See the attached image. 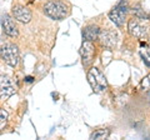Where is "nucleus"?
<instances>
[{
    "mask_svg": "<svg viewBox=\"0 0 150 140\" xmlns=\"http://www.w3.org/2000/svg\"><path fill=\"white\" fill-rule=\"evenodd\" d=\"M43 11L46 16L53 20H63L69 15L70 9L68 4L62 0H50L44 4Z\"/></svg>",
    "mask_w": 150,
    "mask_h": 140,
    "instance_id": "1",
    "label": "nucleus"
},
{
    "mask_svg": "<svg viewBox=\"0 0 150 140\" xmlns=\"http://www.w3.org/2000/svg\"><path fill=\"white\" fill-rule=\"evenodd\" d=\"M0 59L11 68H16L19 64V49L15 44L5 43L0 48Z\"/></svg>",
    "mask_w": 150,
    "mask_h": 140,
    "instance_id": "2",
    "label": "nucleus"
},
{
    "mask_svg": "<svg viewBox=\"0 0 150 140\" xmlns=\"http://www.w3.org/2000/svg\"><path fill=\"white\" fill-rule=\"evenodd\" d=\"M88 81L95 93H104L108 89V81L103 71L98 68H91L88 71Z\"/></svg>",
    "mask_w": 150,
    "mask_h": 140,
    "instance_id": "3",
    "label": "nucleus"
},
{
    "mask_svg": "<svg viewBox=\"0 0 150 140\" xmlns=\"http://www.w3.org/2000/svg\"><path fill=\"white\" fill-rule=\"evenodd\" d=\"M126 13H128V3L123 0V1H120L114 9H111L110 10L109 19L114 23L118 28H121V26H124Z\"/></svg>",
    "mask_w": 150,
    "mask_h": 140,
    "instance_id": "4",
    "label": "nucleus"
},
{
    "mask_svg": "<svg viewBox=\"0 0 150 140\" xmlns=\"http://www.w3.org/2000/svg\"><path fill=\"white\" fill-rule=\"evenodd\" d=\"M16 91L15 84L5 74H0V100L5 101Z\"/></svg>",
    "mask_w": 150,
    "mask_h": 140,
    "instance_id": "5",
    "label": "nucleus"
},
{
    "mask_svg": "<svg viewBox=\"0 0 150 140\" xmlns=\"http://www.w3.org/2000/svg\"><path fill=\"white\" fill-rule=\"evenodd\" d=\"M80 55L84 66H90L91 63L94 62V57H95V46H94L93 41H88V40L83 41L80 48Z\"/></svg>",
    "mask_w": 150,
    "mask_h": 140,
    "instance_id": "6",
    "label": "nucleus"
},
{
    "mask_svg": "<svg viewBox=\"0 0 150 140\" xmlns=\"http://www.w3.org/2000/svg\"><path fill=\"white\" fill-rule=\"evenodd\" d=\"M11 16L19 23H23V24H28L30 23L33 14L30 11V9H28L24 5H20V4H16L14 5L11 9Z\"/></svg>",
    "mask_w": 150,
    "mask_h": 140,
    "instance_id": "7",
    "label": "nucleus"
},
{
    "mask_svg": "<svg viewBox=\"0 0 150 140\" xmlns=\"http://www.w3.org/2000/svg\"><path fill=\"white\" fill-rule=\"evenodd\" d=\"M1 26L4 33L8 36H10V38H16L19 35V30L15 21H14V18L11 15H9V14H4L1 16Z\"/></svg>",
    "mask_w": 150,
    "mask_h": 140,
    "instance_id": "8",
    "label": "nucleus"
},
{
    "mask_svg": "<svg viewBox=\"0 0 150 140\" xmlns=\"http://www.w3.org/2000/svg\"><path fill=\"white\" fill-rule=\"evenodd\" d=\"M128 31L131 36L134 38H138V39H144L146 38V29L140 24V21L138 20V18H131L129 19L128 23Z\"/></svg>",
    "mask_w": 150,
    "mask_h": 140,
    "instance_id": "9",
    "label": "nucleus"
},
{
    "mask_svg": "<svg viewBox=\"0 0 150 140\" xmlns=\"http://www.w3.org/2000/svg\"><path fill=\"white\" fill-rule=\"evenodd\" d=\"M116 38L118 36H116V34L112 30H100L99 36H98L100 44L108 49H112L116 45V41H118Z\"/></svg>",
    "mask_w": 150,
    "mask_h": 140,
    "instance_id": "10",
    "label": "nucleus"
},
{
    "mask_svg": "<svg viewBox=\"0 0 150 140\" xmlns=\"http://www.w3.org/2000/svg\"><path fill=\"white\" fill-rule=\"evenodd\" d=\"M99 31H100V29L96 25H89L86 28H84V30H83V39L88 40V41L96 40L98 36H99Z\"/></svg>",
    "mask_w": 150,
    "mask_h": 140,
    "instance_id": "11",
    "label": "nucleus"
},
{
    "mask_svg": "<svg viewBox=\"0 0 150 140\" xmlns=\"http://www.w3.org/2000/svg\"><path fill=\"white\" fill-rule=\"evenodd\" d=\"M109 135H110V130H108V129H98L90 135V139H93V140L108 139L109 138Z\"/></svg>",
    "mask_w": 150,
    "mask_h": 140,
    "instance_id": "12",
    "label": "nucleus"
},
{
    "mask_svg": "<svg viewBox=\"0 0 150 140\" xmlns=\"http://www.w3.org/2000/svg\"><path fill=\"white\" fill-rule=\"evenodd\" d=\"M8 119H9V113L5 109L0 108V132H1V130L6 127Z\"/></svg>",
    "mask_w": 150,
    "mask_h": 140,
    "instance_id": "13",
    "label": "nucleus"
},
{
    "mask_svg": "<svg viewBox=\"0 0 150 140\" xmlns=\"http://www.w3.org/2000/svg\"><path fill=\"white\" fill-rule=\"evenodd\" d=\"M134 14H135V16L138 18V19H140V18H145L146 16V14H145L144 11H143V9L142 8H139V6H137V8H134Z\"/></svg>",
    "mask_w": 150,
    "mask_h": 140,
    "instance_id": "14",
    "label": "nucleus"
},
{
    "mask_svg": "<svg viewBox=\"0 0 150 140\" xmlns=\"http://www.w3.org/2000/svg\"><path fill=\"white\" fill-rule=\"evenodd\" d=\"M142 86H143V89H149L150 88V74L142 80Z\"/></svg>",
    "mask_w": 150,
    "mask_h": 140,
    "instance_id": "15",
    "label": "nucleus"
},
{
    "mask_svg": "<svg viewBox=\"0 0 150 140\" xmlns=\"http://www.w3.org/2000/svg\"><path fill=\"white\" fill-rule=\"evenodd\" d=\"M24 81L25 83H33V81H34V78H33V76H25Z\"/></svg>",
    "mask_w": 150,
    "mask_h": 140,
    "instance_id": "16",
    "label": "nucleus"
},
{
    "mask_svg": "<svg viewBox=\"0 0 150 140\" xmlns=\"http://www.w3.org/2000/svg\"><path fill=\"white\" fill-rule=\"evenodd\" d=\"M148 96H149V99H150V91L148 93Z\"/></svg>",
    "mask_w": 150,
    "mask_h": 140,
    "instance_id": "17",
    "label": "nucleus"
},
{
    "mask_svg": "<svg viewBox=\"0 0 150 140\" xmlns=\"http://www.w3.org/2000/svg\"><path fill=\"white\" fill-rule=\"evenodd\" d=\"M149 53H150V43H149Z\"/></svg>",
    "mask_w": 150,
    "mask_h": 140,
    "instance_id": "18",
    "label": "nucleus"
}]
</instances>
